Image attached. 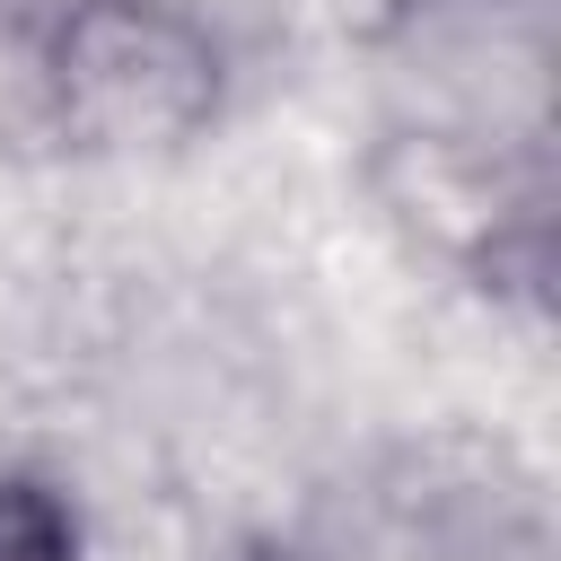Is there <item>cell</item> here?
<instances>
[{"mask_svg":"<svg viewBox=\"0 0 561 561\" xmlns=\"http://www.w3.org/2000/svg\"><path fill=\"white\" fill-rule=\"evenodd\" d=\"M368 61L386 88L377 131L552 149V44L535 0H377Z\"/></svg>","mask_w":561,"mask_h":561,"instance_id":"7a4b0ae2","label":"cell"},{"mask_svg":"<svg viewBox=\"0 0 561 561\" xmlns=\"http://www.w3.org/2000/svg\"><path fill=\"white\" fill-rule=\"evenodd\" d=\"M35 96L88 158H167L228 114V35L202 0H70L26 26Z\"/></svg>","mask_w":561,"mask_h":561,"instance_id":"6da1fadb","label":"cell"},{"mask_svg":"<svg viewBox=\"0 0 561 561\" xmlns=\"http://www.w3.org/2000/svg\"><path fill=\"white\" fill-rule=\"evenodd\" d=\"M0 561H96L88 508L44 465H0Z\"/></svg>","mask_w":561,"mask_h":561,"instance_id":"3957f363","label":"cell"},{"mask_svg":"<svg viewBox=\"0 0 561 561\" xmlns=\"http://www.w3.org/2000/svg\"><path fill=\"white\" fill-rule=\"evenodd\" d=\"M9 9H18V35H26L35 18H53V9H70V0H9Z\"/></svg>","mask_w":561,"mask_h":561,"instance_id":"277c9868","label":"cell"}]
</instances>
